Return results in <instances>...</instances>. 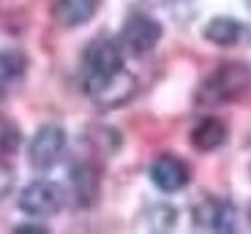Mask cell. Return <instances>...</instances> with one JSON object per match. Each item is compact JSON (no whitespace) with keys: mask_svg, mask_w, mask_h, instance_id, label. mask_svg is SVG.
I'll use <instances>...</instances> for the list:
<instances>
[{"mask_svg":"<svg viewBox=\"0 0 251 234\" xmlns=\"http://www.w3.org/2000/svg\"><path fill=\"white\" fill-rule=\"evenodd\" d=\"M251 90V68L243 63H226L216 68L200 87V104H232Z\"/></svg>","mask_w":251,"mask_h":234,"instance_id":"cell-1","label":"cell"},{"mask_svg":"<svg viewBox=\"0 0 251 234\" xmlns=\"http://www.w3.org/2000/svg\"><path fill=\"white\" fill-rule=\"evenodd\" d=\"M85 90L99 109H118L126 101H131V95L137 93V79L126 68H118L112 74L85 79Z\"/></svg>","mask_w":251,"mask_h":234,"instance_id":"cell-2","label":"cell"},{"mask_svg":"<svg viewBox=\"0 0 251 234\" xmlns=\"http://www.w3.org/2000/svg\"><path fill=\"white\" fill-rule=\"evenodd\" d=\"M63 202H66V191L52 180H36V183L25 185L19 193V207L30 218H50L60 213Z\"/></svg>","mask_w":251,"mask_h":234,"instance_id":"cell-3","label":"cell"},{"mask_svg":"<svg viewBox=\"0 0 251 234\" xmlns=\"http://www.w3.org/2000/svg\"><path fill=\"white\" fill-rule=\"evenodd\" d=\"M66 152V131L60 126H41L36 136L30 139L27 147V158H30L33 169H52Z\"/></svg>","mask_w":251,"mask_h":234,"instance_id":"cell-4","label":"cell"},{"mask_svg":"<svg viewBox=\"0 0 251 234\" xmlns=\"http://www.w3.org/2000/svg\"><path fill=\"white\" fill-rule=\"evenodd\" d=\"M123 44L134 52V55H145L158 44L161 38V25H158L153 17L148 14H131V17L123 22V30H120Z\"/></svg>","mask_w":251,"mask_h":234,"instance_id":"cell-5","label":"cell"},{"mask_svg":"<svg viewBox=\"0 0 251 234\" xmlns=\"http://www.w3.org/2000/svg\"><path fill=\"white\" fill-rule=\"evenodd\" d=\"M194 226L205 229V232H235V226H238L235 207L219 196L202 199L194 207Z\"/></svg>","mask_w":251,"mask_h":234,"instance_id":"cell-6","label":"cell"},{"mask_svg":"<svg viewBox=\"0 0 251 234\" xmlns=\"http://www.w3.org/2000/svg\"><path fill=\"white\" fill-rule=\"evenodd\" d=\"M151 180L164 193H177L188 185L191 171H188L186 161H180L177 155H158L151 166Z\"/></svg>","mask_w":251,"mask_h":234,"instance_id":"cell-7","label":"cell"},{"mask_svg":"<svg viewBox=\"0 0 251 234\" xmlns=\"http://www.w3.org/2000/svg\"><path fill=\"white\" fill-rule=\"evenodd\" d=\"M123 68V55H120L118 41L112 38H99L85 52V79L90 76H104Z\"/></svg>","mask_w":251,"mask_h":234,"instance_id":"cell-8","label":"cell"},{"mask_svg":"<svg viewBox=\"0 0 251 234\" xmlns=\"http://www.w3.org/2000/svg\"><path fill=\"white\" fill-rule=\"evenodd\" d=\"M226 142V126L219 117H202L194 128H191V145L200 152H213Z\"/></svg>","mask_w":251,"mask_h":234,"instance_id":"cell-9","label":"cell"},{"mask_svg":"<svg viewBox=\"0 0 251 234\" xmlns=\"http://www.w3.org/2000/svg\"><path fill=\"white\" fill-rule=\"evenodd\" d=\"M52 14H55L57 25L79 27L90 22V17L96 14V0H55Z\"/></svg>","mask_w":251,"mask_h":234,"instance_id":"cell-10","label":"cell"},{"mask_svg":"<svg viewBox=\"0 0 251 234\" xmlns=\"http://www.w3.org/2000/svg\"><path fill=\"white\" fill-rule=\"evenodd\" d=\"M246 36V27L232 17H216L205 25V38L219 46H235Z\"/></svg>","mask_w":251,"mask_h":234,"instance_id":"cell-11","label":"cell"},{"mask_svg":"<svg viewBox=\"0 0 251 234\" xmlns=\"http://www.w3.org/2000/svg\"><path fill=\"white\" fill-rule=\"evenodd\" d=\"M71 183H74L76 202H79L82 207L96 202V193H99V174L93 171V166L79 164L74 171H71Z\"/></svg>","mask_w":251,"mask_h":234,"instance_id":"cell-12","label":"cell"},{"mask_svg":"<svg viewBox=\"0 0 251 234\" xmlns=\"http://www.w3.org/2000/svg\"><path fill=\"white\" fill-rule=\"evenodd\" d=\"M27 71V57L17 49H3L0 52V85H11L22 79Z\"/></svg>","mask_w":251,"mask_h":234,"instance_id":"cell-13","label":"cell"},{"mask_svg":"<svg viewBox=\"0 0 251 234\" xmlns=\"http://www.w3.org/2000/svg\"><path fill=\"white\" fill-rule=\"evenodd\" d=\"M19 145H22V133H19L17 123H11L8 117L0 114V161L11 158L19 150Z\"/></svg>","mask_w":251,"mask_h":234,"instance_id":"cell-14","label":"cell"},{"mask_svg":"<svg viewBox=\"0 0 251 234\" xmlns=\"http://www.w3.org/2000/svg\"><path fill=\"white\" fill-rule=\"evenodd\" d=\"M11 183H14L11 169H6V166H3V161H0V199L6 196L8 191H11Z\"/></svg>","mask_w":251,"mask_h":234,"instance_id":"cell-15","label":"cell"},{"mask_svg":"<svg viewBox=\"0 0 251 234\" xmlns=\"http://www.w3.org/2000/svg\"><path fill=\"white\" fill-rule=\"evenodd\" d=\"M17 232H19V234H44L47 229H44V226H19Z\"/></svg>","mask_w":251,"mask_h":234,"instance_id":"cell-16","label":"cell"},{"mask_svg":"<svg viewBox=\"0 0 251 234\" xmlns=\"http://www.w3.org/2000/svg\"><path fill=\"white\" fill-rule=\"evenodd\" d=\"M246 3H249V6H251V0H246Z\"/></svg>","mask_w":251,"mask_h":234,"instance_id":"cell-17","label":"cell"}]
</instances>
